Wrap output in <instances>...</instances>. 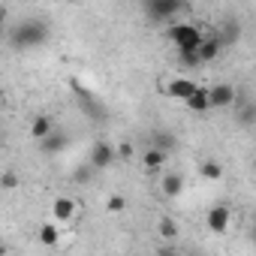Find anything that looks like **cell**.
Masks as SVG:
<instances>
[{
	"mask_svg": "<svg viewBox=\"0 0 256 256\" xmlns=\"http://www.w3.org/2000/svg\"><path fill=\"white\" fill-rule=\"evenodd\" d=\"M46 40H48V28H46V22H40V18H24V22H18V24L10 30V46H12L16 52L40 48V46H46Z\"/></svg>",
	"mask_w": 256,
	"mask_h": 256,
	"instance_id": "obj_1",
	"label": "cell"
},
{
	"mask_svg": "<svg viewBox=\"0 0 256 256\" xmlns=\"http://www.w3.org/2000/svg\"><path fill=\"white\" fill-rule=\"evenodd\" d=\"M166 40L178 52H184V48H199V42L205 40V34L193 22H172V24H166Z\"/></svg>",
	"mask_w": 256,
	"mask_h": 256,
	"instance_id": "obj_2",
	"label": "cell"
},
{
	"mask_svg": "<svg viewBox=\"0 0 256 256\" xmlns=\"http://www.w3.org/2000/svg\"><path fill=\"white\" fill-rule=\"evenodd\" d=\"M142 10H145L148 22L172 24V18L187 10V0H142Z\"/></svg>",
	"mask_w": 256,
	"mask_h": 256,
	"instance_id": "obj_3",
	"label": "cell"
},
{
	"mask_svg": "<svg viewBox=\"0 0 256 256\" xmlns=\"http://www.w3.org/2000/svg\"><path fill=\"white\" fill-rule=\"evenodd\" d=\"M208 96H211V108H229L238 102V90L229 84V82H217L208 88Z\"/></svg>",
	"mask_w": 256,
	"mask_h": 256,
	"instance_id": "obj_4",
	"label": "cell"
},
{
	"mask_svg": "<svg viewBox=\"0 0 256 256\" xmlns=\"http://www.w3.org/2000/svg\"><path fill=\"white\" fill-rule=\"evenodd\" d=\"M229 223H232V211H229L226 205H214V208L205 214V226H208V232L223 235V232L229 229Z\"/></svg>",
	"mask_w": 256,
	"mask_h": 256,
	"instance_id": "obj_5",
	"label": "cell"
},
{
	"mask_svg": "<svg viewBox=\"0 0 256 256\" xmlns=\"http://www.w3.org/2000/svg\"><path fill=\"white\" fill-rule=\"evenodd\" d=\"M96 169H108L114 160H118V148H112L108 142H96L94 148H90V157H88Z\"/></svg>",
	"mask_w": 256,
	"mask_h": 256,
	"instance_id": "obj_6",
	"label": "cell"
},
{
	"mask_svg": "<svg viewBox=\"0 0 256 256\" xmlns=\"http://www.w3.org/2000/svg\"><path fill=\"white\" fill-rule=\"evenodd\" d=\"M196 88H199V84H196L193 78H169V82L163 84V94L172 96V100H187Z\"/></svg>",
	"mask_w": 256,
	"mask_h": 256,
	"instance_id": "obj_7",
	"label": "cell"
},
{
	"mask_svg": "<svg viewBox=\"0 0 256 256\" xmlns=\"http://www.w3.org/2000/svg\"><path fill=\"white\" fill-rule=\"evenodd\" d=\"M76 199L72 196H58L54 202H52V214H54V220L58 223H70L72 217H76Z\"/></svg>",
	"mask_w": 256,
	"mask_h": 256,
	"instance_id": "obj_8",
	"label": "cell"
},
{
	"mask_svg": "<svg viewBox=\"0 0 256 256\" xmlns=\"http://www.w3.org/2000/svg\"><path fill=\"white\" fill-rule=\"evenodd\" d=\"M223 48H226V46H223V40H220L217 34L205 36V40L199 42V58H202V64H211V60H217Z\"/></svg>",
	"mask_w": 256,
	"mask_h": 256,
	"instance_id": "obj_9",
	"label": "cell"
},
{
	"mask_svg": "<svg viewBox=\"0 0 256 256\" xmlns=\"http://www.w3.org/2000/svg\"><path fill=\"white\" fill-rule=\"evenodd\" d=\"M166 160H169V151H166V148H160V145H151V148H145V154H142V166H145L148 172L163 169V166H166Z\"/></svg>",
	"mask_w": 256,
	"mask_h": 256,
	"instance_id": "obj_10",
	"label": "cell"
},
{
	"mask_svg": "<svg viewBox=\"0 0 256 256\" xmlns=\"http://www.w3.org/2000/svg\"><path fill=\"white\" fill-rule=\"evenodd\" d=\"M187 108L193 112V114H208L211 112V96H208V88H196L187 100Z\"/></svg>",
	"mask_w": 256,
	"mask_h": 256,
	"instance_id": "obj_11",
	"label": "cell"
},
{
	"mask_svg": "<svg viewBox=\"0 0 256 256\" xmlns=\"http://www.w3.org/2000/svg\"><path fill=\"white\" fill-rule=\"evenodd\" d=\"M48 133H54V120H52V114H36V118L30 120V139H34V142H42Z\"/></svg>",
	"mask_w": 256,
	"mask_h": 256,
	"instance_id": "obj_12",
	"label": "cell"
},
{
	"mask_svg": "<svg viewBox=\"0 0 256 256\" xmlns=\"http://www.w3.org/2000/svg\"><path fill=\"white\" fill-rule=\"evenodd\" d=\"M160 190H163V196L175 199V196H181V190H184V178H181L178 172H169V175H163Z\"/></svg>",
	"mask_w": 256,
	"mask_h": 256,
	"instance_id": "obj_13",
	"label": "cell"
},
{
	"mask_svg": "<svg viewBox=\"0 0 256 256\" xmlns=\"http://www.w3.org/2000/svg\"><path fill=\"white\" fill-rule=\"evenodd\" d=\"M217 36L223 40V46H232V42L241 40V24H238V22H223V24L217 28Z\"/></svg>",
	"mask_w": 256,
	"mask_h": 256,
	"instance_id": "obj_14",
	"label": "cell"
},
{
	"mask_svg": "<svg viewBox=\"0 0 256 256\" xmlns=\"http://www.w3.org/2000/svg\"><path fill=\"white\" fill-rule=\"evenodd\" d=\"M199 178H202V181H220V178H223V163H217V160H202V163H199Z\"/></svg>",
	"mask_w": 256,
	"mask_h": 256,
	"instance_id": "obj_15",
	"label": "cell"
},
{
	"mask_svg": "<svg viewBox=\"0 0 256 256\" xmlns=\"http://www.w3.org/2000/svg\"><path fill=\"white\" fill-rule=\"evenodd\" d=\"M40 145H42V151H46V154H60V151L66 148V136L54 130V133H48V136H46Z\"/></svg>",
	"mask_w": 256,
	"mask_h": 256,
	"instance_id": "obj_16",
	"label": "cell"
},
{
	"mask_svg": "<svg viewBox=\"0 0 256 256\" xmlns=\"http://www.w3.org/2000/svg\"><path fill=\"white\" fill-rule=\"evenodd\" d=\"M40 241L48 244V247L58 244V241H60V229H58L54 223H42V226H40Z\"/></svg>",
	"mask_w": 256,
	"mask_h": 256,
	"instance_id": "obj_17",
	"label": "cell"
},
{
	"mask_svg": "<svg viewBox=\"0 0 256 256\" xmlns=\"http://www.w3.org/2000/svg\"><path fill=\"white\" fill-rule=\"evenodd\" d=\"M157 232H160V238H178V223L175 220H169V217H163L160 223H157Z\"/></svg>",
	"mask_w": 256,
	"mask_h": 256,
	"instance_id": "obj_18",
	"label": "cell"
},
{
	"mask_svg": "<svg viewBox=\"0 0 256 256\" xmlns=\"http://www.w3.org/2000/svg\"><path fill=\"white\" fill-rule=\"evenodd\" d=\"M94 172H96V166H94V163L88 160L84 166H78V169L72 172V181H78V184H88V181L94 178Z\"/></svg>",
	"mask_w": 256,
	"mask_h": 256,
	"instance_id": "obj_19",
	"label": "cell"
},
{
	"mask_svg": "<svg viewBox=\"0 0 256 256\" xmlns=\"http://www.w3.org/2000/svg\"><path fill=\"white\" fill-rule=\"evenodd\" d=\"M124 208H126V199H124L120 193H112V196L106 199V211H108V214H120Z\"/></svg>",
	"mask_w": 256,
	"mask_h": 256,
	"instance_id": "obj_20",
	"label": "cell"
},
{
	"mask_svg": "<svg viewBox=\"0 0 256 256\" xmlns=\"http://www.w3.org/2000/svg\"><path fill=\"white\" fill-rule=\"evenodd\" d=\"M154 145H160V148H166V151H172V148H175V139H172V133H157V139H154Z\"/></svg>",
	"mask_w": 256,
	"mask_h": 256,
	"instance_id": "obj_21",
	"label": "cell"
},
{
	"mask_svg": "<svg viewBox=\"0 0 256 256\" xmlns=\"http://www.w3.org/2000/svg\"><path fill=\"white\" fill-rule=\"evenodd\" d=\"M0 184H4V190H16V187H18V178H16V172H4Z\"/></svg>",
	"mask_w": 256,
	"mask_h": 256,
	"instance_id": "obj_22",
	"label": "cell"
},
{
	"mask_svg": "<svg viewBox=\"0 0 256 256\" xmlns=\"http://www.w3.org/2000/svg\"><path fill=\"white\" fill-rule=\"evenodd\" d=\"M118 157H120V160H130V157H133V145H120V148H118Z\"/></svg>",
	"mask_w": 256,
	"mask_h": 256,
	"instance_id": "obj_23",
	"label": "cell"
},
{
	"mask_svg": "<svg viewBox=\"0 0 256 256\" xmlns=\"http://www.w3.org/2000/svg\"><path fill=\"white\" fill-rule=\"evenodd\" d=\"M64 4H76V0H64Z\"/></svg>",
	"mask_w": 256,
	"mask_h": 256,
	"instance_id": "obj_24",
	"label": "cell"
},
{
	"mask_svg": "<svg viewBox=\"0 0 256 256\" xmlns=\"http://www.w3.org/2000/svg\"><path fill=\"white\" fill-rule=\"evenodd\" d=\"M253 238H256V229H253Z\"/></svg>",
	"mask_w": 256,
	"mask_h": 256,
	"instance_id": "obj_25",
	"label": "cell"
}]
</instances>
